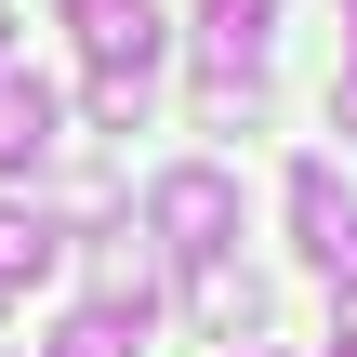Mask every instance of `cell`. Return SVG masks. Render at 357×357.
<instances>
[{
	"mask_svg": "<svg viewBox=\"0 0 357 357\" xmlns=\"http://www.w3.org/2000/svg\"><path fill=\"white\" fill-rule=\"evenodd\" d=\"M66 26H79L93 79H146L159 66V0H66Z\"/></svg>",
	"mask_w": 357,
	"mask_h": 357,
	"instance_id": "obj_3",
	"label": "cell"
},
{
	"mask_svg": "<svg viewBox=\"0 0 357 357\" xmlns=\"http://www.w3.org/2000/svg\"><path fill=\"white\" fill-rule=\"evenodd\" d=\"M66 132H53V93L26 79V66H0V172H40Z\"/></svg>",
	"mask_w": 357,
	"mask_h": 357,
	"instance_id": "obj_5",
	"label": "cell"
},
{
	"mask_svg": "<svg viewBox=\"0 0 357 357\" xmlns=\"http://www.w3.org/2000/svg\"><path fill=\"white\" fill-rule=\"evenodd\" d=\"M238 357H278V344H238Z\"/></svg>",
	"mask_w": 357,
	"mask_h": 357,
	"instance_id": "obj_12",
	"label": "cell"
},
{
	"mask_svg": "<svg viewBox=\"0 0 357 357\" xmlns=\"http://www.w3.org/2000/svg\"><path fill=\"white\" fill-rule=\"evenodd\" d=\"M265 40H278V0H199V53H212V79H252Z\"/></svg>",
	"mask_w": 357,
	"mask_h": 357,
	"instance_id": "obj_4",
	"label": "cell"
},
{
	"mask_svg": "<svg viewBox=\"0 0 357 357\" xmlns=\"http://www.w3.org/2000/svg\"><path fill=\"white\" fill-rule=\"evenodd\" d=\"M331 119H344V146H357V79H344V93H331Z\"/></svg>",
	"mask_w": 357,
	"mask_h": 357,
	"instance_id": "obj_11",
	"label": "cell"
},
{
	"mask_svg": "<svg viewBox=\"0 0 357 357\" xmlns=\"http://www.w3.org/2000/svg\"><path fill=\"white\" fill-rule=\"evenodd\" d=\"M53 252H66V238H53V212L0 199V305H13V291H40V278H53Z\"/></svg>",
	"mask_w": 357,
	"mask_h": 357,
	"instance_id": "obj_6",
	"label": "cell"
},
{
	"mask_svg": "<svg viewBox=\"0 0 357 357\" xmlns=\"http://www.w3.org/2000/svg\"><path fill=\"white\" fill-rule=\"evenodd\" d=\"M199 318H212L225 344H238V331H265V278H252L238 252H212V265H199Z\"/></svg>",
	"mask_w": 357,
	"mask_h": 357,
	"instance_id": "obj_7",
	"label": "cell"
},
{
	"mask_svg": "<svg viewBox=\"0 0 357 357\" xmlns=\"http://www.w3.org/2000/svg\"><path fill=\"white\" fill-rule=\"evenodd\" d=\"M331 357H357V344H331Z\"/></svg>",
	"mask_w": 357,
	"mask_h": 357,
	"instance_id": "obj_13",
	"label": "cell"
},
{
	"mask_svg": "<svg viewBox=\"0 0 357 357\" xmlns=\"http://www.w3.org/2000/svg\"><path fill=\"white\" fill-rule=\"evenodd\" d=\"M40 357H146V331H132V318H93V305H79V318H66V331H53Z\"/></svg>",
	"mask_w": 357,
	"mask_h": 357,
	"instance_id": "obj_9",
	"label": "cell"
},
{
	"mask_svg": "<svg viewBox=\"0 0 357 357\" xmlns=\"http://www.w3.org/2000/svg\"><path fill=\"white\" fill-rule=\"evenodd\" d=\"M146 238L185 252V265H212V252L238 238V172H225V159H172V172L146 185Z\"/></svg>",
	"mask_w": 357,
	"mask_h": 357,
	"instance_id": "obj_1",
	"label": "cell"
},
{
	"mask_svg": "<svg viewBox=\"0 0 357 357\" xmlns=\"http://www.w3.org/2000/svg\"><path fill=\"white\" fill-rule=\"evenodd\" d=\"M291 238H305V265H318V278H344V291H357V199H344V172H331V159H305V172H291Z\"/></svg>",
	"mask_w": 357,
	"mask_h": 357,
	"instance_id": "obj_2",
	"label": "cell"
},
{
	"mask_svg": "<svg viewBox=\"0 0 357 357\" xmlns=\"http://www.w3.org/2000/svg\"><path fill=\"white\" fill-rule=\"evenodd\" d=\"M93 318L146 331V238H93Z\"/></svg>",
	"mask_w": 357,
	"mask_h": 357,
	"instance_id": "obj_8",
	"label": "cell"
},
{
	"mask_svg": "<svg viewBox=\"0 0 357 357\" xmlns=\"http://www.w3.org/2000/svg\"><path fill=\"white\" fill-rule=\"evenodd\" d=\"M199 119H212V132H252L265 93H252V79H199Z\"/></svg>",
	"mask_w": 357,
	"mask_h": 357,
	"instance_id": "obj_10",
	"label": "cell"
}]
</instances>
